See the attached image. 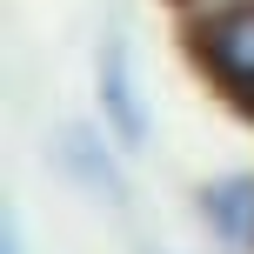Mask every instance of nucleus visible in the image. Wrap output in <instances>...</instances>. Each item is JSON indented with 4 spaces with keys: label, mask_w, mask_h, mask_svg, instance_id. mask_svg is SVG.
I'll return each instance as SVG.
<instances>
[{
    "label": "nucleus",
    "mask_w": 254,
    "mask_h": 254,
    "mask_svg": "<svg viewBox=\"0 0 254 254\" xmlns=\"http://www.w3.org/2000/svg\"><path fill=\"white\" fill-rule=\"evenodd\" d=\"M188 214L201 221L214 254H254V167H214L188 188Z\"/></svg>",
    "instance_id": "4"
},
{
    "label": "nucleus",
    "mask_w": 254,
    "mask_h": 254,
    "mask_svg": "<svg viewBox=\"0 0 254 254\" xmlns=\"http://www.w3.org/2000/svg\"><path fill=\"white\" fill-rule=\"evenodd\" d=\"M47 167L101 214H134V154L101 127V114H67L47 127Z\"/></svg>",
    "instance_id": "2"
},
{
    "label": "nucleus",
    "mask_w": 254,
    "mask_h": 254,
    "mask_svg": "<svg viewBox=\"0 0 254 254\" xmlns=\"http://www.w3.org/2000/svg\"><path fill=\"white\" fill-rule=\"evenodd\" d=\"M87 87H94V114H101L107 134H114L134 161L154 154V140H161V114H154V101H147L140 47H134V34H127L121 13L94 34V47H87Z\"/></svg>",
    "instance_id": "1"
},
{
    "label": "nucleus",
    "mask_w": 254,
    "mask_h": 254,
    "mask_svg": "<svg viewBox=\"0 0 254 254\" xmlns=\"http://www.w3.org/2000/svg\"><path fill=\"white\" fill-rule=\"evenodd\" d=\"M188 61L234 114L254 121V0H214L201 13H181Z\"/></svg>",
    "instance_id": "3"
},
{
    "label": "nucleus",
    "mask_w": 254,
    "mask_h": 254,
    "mask_svg": "<svg viewBox=\"0 0 254 254\" xmlns=\"http://www.w3.org/2000/svg\"><path fill=\"white\" fill-rule=\"evenodd\" d=\"M0 254H34V234H27L20 201H7V207H0Z\"/></svg>",
    "instance_id": "5"
},
{
    "label": "nucleus",
    "mask_w": 254,
    "mask_h": 254,
    "mask_svg": "<svg viewBox=\"0 0 254 254\" xmlns=\"http://www.w3.org/2000/svg\"><path fill=\"white\" fill-rule=\"evenodd\" d=\"M127 254H181V248H167V241H147V234H140V241L127 248Z\"/></svg>",
    "instance_id": "6"
}]
</instances>
